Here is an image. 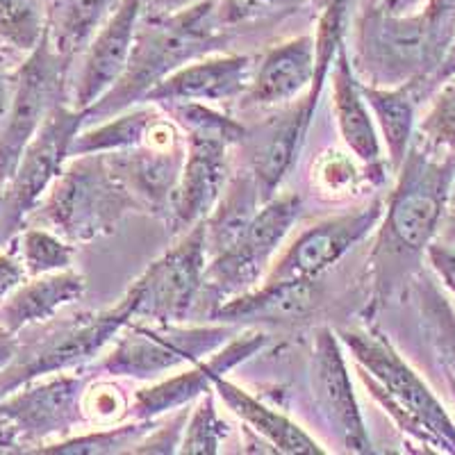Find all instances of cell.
I'll list each match as a JSON object with an SVG mask.
<instances>
[{
    "label": "cell",
    "mask_w": 455,
    "mask_h": 455,
    "mask_svg": "<svg viewBox=\"0 0 455 455\" xmlns=\"http://www.w3.org/2000/svg\"><path fill=\"white\" fill-rule=\"evenodd\" d=\"M396 173V187L385 203L371 251L378 299H389L421 274L428 246L440 237L455 176V153H433L412 141Z\"/></svg>",
    "instance_id": "obj_1"
},
{
    "label": "cell",
    "mask_w": 455,
    "mask_h": 455,
    "mask_svg": "<svg viewBox=\"0 0 455 455\" xmlns=\"http://www.w3.org/2000/svg\"><path fill=\"white\" fill-rule=\"evenodd\" d=\"M217 0H201L178 14L162 16L137 30L128 67L119 83L103 99L84 109V119L105 121L114 114L144 103L148 92L173 71L226 46V35L219 32Z\"/></svg>",
    "instance_id": "obj_2"
},
{
    "label": "cell",
    "mask_w": 455,
    "mask_h": 455,
    "mask_svg": "<svg viewBox=\"0 0 455 455\" xmlns=\"http://www.w3.org/2000/svg\"><path fill=\"white\" fill-rule=\"evenodd\" d=\"M341 344L351 351L357 373L389 419L408 437L435 453L455 455V421L392 341L378 331L344 328Z\"/></svg>",
    "instance_id": "obj_3"
},
{
    "label": "cell",
    "mask_w": 455,
    "mask_h": 455,
    "mask_svg": "<svg viewBox=\"0 0 455 455\" xmlns=\"http://www.w3.org/2000/svg\"><path fill=\"white\" fill-rule=\"evenodd\" d=\"M166 114L185 130L187 156L178 182L171 223L176 230H189L205 221L228 185V150L242 144V124L217 112L207 103H169Z\"/></svg>",
    "instance_id": "obj_4"
},
{
    "label": "cell",
    "mask_w": 455,
    "mask_h": 455,
    "mask_svg": "<svg viewBox=\"0 0 455 455\" xmlns=\"http://www.w3.org/2000/svg\"><path fill=\"white\" fill-rule=\"evenodd\" d=\"M135 196L105 153L73 157L42 198L39 219L67 242H92L112 233Z\"/></svg>",
    "instance_id": "obj_5"
},
{
    "label": "cell",
    "mask_w": 455,
    "mask_h": 455,
    "mask_svg": "<svg viewBox=\"0 0 455 455\" xmlns=\"http://www.w3.org/2000/svg\"><path fill=\"white\" fill-rule=\"evenodd\" d=\"M135 316V299L125 291L114 307L76 316L48 328L39 339L16 351V357L0 371V398L23 385L51 373H64L99 355L105 344L119 337Z\"/></svg>",
    "instance_id": "obj_6"
},
{
    "label": "cell",
    "mask_w": 455,
    "mask_h": 455,
    "mask_svg": "<svg viewBox=\"0 0 455 455\" xmlns=\"http://www.w3.org/2000/svg\"><path fill=\"white\" fill-rule=\"evenodd\" d=\"M239 326L210 323V326H182L180 323H153L132 319L112 351L103 357L100 369L112 376L150 380L182 364H194L221 348Z\"/></svg>",
    "instance_id": "obj_7"
},
{
    "label": "cell",
    "mask_w": 455,
    "mask_h": 455,
    "mask_svg": "<svg viewBox=\"0 0 455 455\" xmlns=\"http://www.w3.org/2000/svg\"><path fill=\"white\" fill-rule=\"evenodd\" d=\"M299 194H275L253 217L233 246L207 259L203 290H210L219 303L255 290L271 267V258L300 217Z\"/></svg>",
    "instance_id": "obj_8"
},
{
    "label": "cell",
    "mask_w": 455,
    "mask_h": 455,
    "mask_svg": "<svg viewBox=\"0 0 455 455\" xmlns=\"http://www.w3.org/2000/svg\"><path fill=\"white\" fill-rule=\"evenodd\" d=\"M84 125V114L57 105L23 150L10 182L0 192V237L7 239L39 205L71 157L73 140Z\"/></svg>",
    "instance_id": "obj_9"
},
{
    "label": "cell",
    "mask_w": 455,
    "mask_h": 455,
    "mask_svg": "<svg viewBox=\"0 0 455 455\" xmlns=\"http://www.w3.org/2000/svg\"><path fill=\"white\" fill-rule=\"evenodd\" d=\"M207 269L205 226L196 223L185 230L180 242L130 284L135 299V316L153 323H180L196 303Z\"/></svg>",
    "instance_id": "obj_10"
},
{
    "label": "cell",
    "mask_w": 455,
    "mask_h": 455,
    "mask_svg": "<svg viewBox=\"0 0 455 455\" xmlns=\"http://www.w3.org/2000/svg\"><path fill=\"white\" fill-rule=\"evenodd\" d=\"M64 60L44 36L42 44L30 51L19 71H16V93L7 124L0 132V192L5 189L21 160L23 150L30 144L36 130L42 128L48 114L60 105L62 92Z\"/></svg>",
    "instance_id": "obj_11"
},
{
    "label": "cell",
    "mask_w": 455,
    "mask_h": 455,
    "mask_svg": "<svg viewBox=\"0 0 455 455\" xmlns=\"http://www.w3.org/2000/svg\"><path fill=\"white\" fill-rule=\"evenodd\" d=\"M385 214L383 198H373L353 212L319 221L291 242V246L269 267L262 283H294L316 280L332 264L339 262L348 251L367 239L380 226Z\"/></svg>",
    "instance_id": "obj_12"
},
{
    "label": "cell",
    "mask_w": 455,
    "mask_h": 455,
    "mask_svg": "<svg viewBox=\"0 0 455 455\" xmlns=\"http://www.w3.org/2000/svg\"><path fill=\"white\" fill-rule=\"evenodd\" d=\"M312 396L321 421L347 453H371V437L357 405L339 335L319 328L312 348Z\"/></svg>",
    "instance_id": "obj_13"
},
{
    "label": "cell",
    "mask_w": 455,
    "mask_h": 455,
    "mask_svg": "<svg viewBox=\"0 0 455 455\" xmlns=\"http://www.w3.org/2000/svg\"><path fill=\"white\" fill-rule=\"evenodd\" d=\"M105 156L135 196L137 205L171 217L187 156V141H182L176 125L160 116L148 130L144 144Z\"/></svg>",
    "instance_id": "obj_14"
},
{
    "label": "cell",
    "mask_w": 455,
    "mask_h": 455,
    "mask_svg": "<svg viewBox=\"0 0 455 455\" xmlns=\"http://www.w3.org/2000/svg\"><path fill=\"white\" fill-rule=\"evenodd\" d=\"M267 344H269V335L258 328L237 331L221 348H217L212 355H207V360L203 357L194 363L189 371H182L178 376L150 385V387L140 389L130 398V417L148 421L157 419L164 412L192 405L203 394L212 392L214 380L219 376H228V371H233L235 367L251 360Z\"/></svg>",
    "instance_id": "obj_15"
},
{
    "label": "cell",
    "mask_w": 455,
    "mask_h": 455,
    "mask_svg": "<svg viewBox=\"0 0 455 455\" xmlns=\"http://www.w3.org/2000/svg\"><path fill=\"white\" fill-rule=\"evenodd\" d=\"M84 380L57 373L51 380L23 385L0 398V419L21 440L67 435L83 417Z\"/></svg>",
    "instance_id": "obj_16"
},
{
    "label": "cell",
    "mask_w": 455,
    "mask_h": 455,
    "mask_svg": "<svg viewBox=\"0 0 455 455\" xmlns=\"http://www.w3.org/2000/svg\"><path fill=\"white\" fill-rule=\"evenodd\" d=\"M253 64L246 55H205L162 80L144 103H223L249 92Z\"/></svg>",
    "instance_id": "obj_17"
},
{
    "label": "cell",
    "mask_w": 455,
    "mask_h": 455,
    "mask_svg": "<svg viewBox=\"0 0 455 455\" xmlns=\"http://www.w3.org/2000/svg\"><path fill=\"white\" fill-rule=\"evenodd\" d=\"M141 3L144 0H121L116 12L109 16L108 23L89 44L76 96H73L76 99L73 108L80 112L103 99L124 76L130 52H132V44H135Z\"/></svg>",
    "instance_id": "obj_18"
},
{
    "label": "cell",
    "mask_w": 455,
    "mask_h": 455,
    "mask_svg": "<svg viewBox=\"0 0 455 455\" xmlns=\"http://www.w3.org/2000/svg\"><path fill=\"white\" fill-rule=\"evenodd\" d=\"M315 112L307 108V100H299L280 116H274L269 124L258 130V135H246L243 141L249 144L251 173L258 182L259 196L267 203L275 196L278 187L287 178L299 157L307 130H310Z\"/></svg>",
    "instance_id": "obj_19"
},
{
    "label": "cell",
    "mask_w": 455,
    "mask_h": 455,
    "mask_svg": "<svg viewBox=\"0 0 455 455\" xmlns=\"http://www.w3.org/2000/svg\"><path fill=\"white\" fill-rule=\"evenodd\" d=\"M321 300L316 280L294 283H259L255 290L223 300L212 310V319L221 323H280L290 326L306 321Z\"/></svg>",
    "instance_id": "obj_20"
},
{
    "label": "cell",
    "mask_w": 455,
    "mask_h": 455,
    "mask_svg": "<svg viewBox=\"0 0 455 455\" xmlns=\"http://www.w3.org/2000/svg\"><path fill=\"white\" fill-rule=\"evenodd\" d=\"M332 71V108H335V119L339 135L357 160L367 164L369 169L376 166L383 171V148L378 140V130L373 125L371 109L355 73H353L351 60H348L347 46L341 44L335 55Z\"/></svg>",
    "instance_id": "obj_21"
},
{
    "label": "cell",
    "mask_w": 455,
    "mask_h": 455,
    "mask_svg": "<svg viewBox=\"0 0 455 455\" xmlns=\"http://www.w3.org/2000/svg\"><path fill=\"white\" fill-rule=\"evenodd\" d=\"M315 73V39L307 35L296 36V39L271 48L264 55L258 73L253 76V83L246 92V99L259 108L291 103L307 87H312Z\"/></svg>",
    "instance_id": "obj_22"
},
{
    "label": "cell",
    "mask_w": 455,
    "mask_h": 455,
    "mask_svg": "<svg viewBox=\"0 0 455 455\" xmlns=\"http://www.w3.org/2000/svg\"><path fill=\"white\" fill-rule=\"evenodd\" d=\"M84 278L73 269L35 275L30 283L23 280L0 303V328L16 335L36 323L51 321L62 307L76 303L84 294Z\"/></svg>",
    "instance_id": "obj_23"
},
{
    "label": "cell",
    "mask_w": 455,
    "mask_h": 455,
    "mask_svg": "<svg viewBox=\"0 0 455 455\" xmlns=\"http://www.w3.org/2000/svg\"><path fill=\"white\" fill-rule=\"evenodd\" d=\"M376 119L385 146H387V160L394 171L408 156L410 146L417 132V108L430 93L424 80H410V83L396 84V87H378V84L360 83Z\"/></svg>",
    "instance_id": "obj_24"
},
{
    "label": "cell",
    "mask_w": 455,
    "mask_h": 455,
    "mask_svg": "<svg viewBox=\"0 0 455 455\" xmlns=\"http://www.w3.org/2000/svg\"><path fill=\"white\" fill-rule=\"evenodd\" d=\"M214 394L223 403L235 412L246 426L255 430L259 437L269 442L274 451L287 455H323L326 449L312 437L310 433L300 428L296 421L284 417L278 410L264 405L255 396H251L246 389L230 383L226 376H219L214 380Z\"/></svg>",
    "instance_id": "obj_25"
},
{
    "label": "cell",
    "mask_w": 455,
    "mask_h": 455,
    "mask_svg": "<svg viewBox=\"0 0 455 455\" xmlns=\"http://www.w3.org/2000/svg\"><path fill=\"white\" fill-rule=\"evenodd\" d=\"M262 203L264 201L259 196L258 182H255L251 169L237 173L233 180L228 182L210 217L203 221V226H205L207 259L237 242L239 235L253 221Z\"/></svg>",
    "instance_id": "obj_26"
},
{
    "label": "cell",
    "mask_w": 455,
    "mask_h": 455,
    "mask_svg": "<svg viewBox=\"0 0 455 455\" xmlns=\"http://www.w3.org/2000/svg\"><path fill=\"white\" fill-rule=\"evenodd\" d=\"M160 116L162 114L157 112L156 103H148L146 108H128L114 114L96 128L78 132V137L73 140L71 157L121 153V150L135 148V146L144 144L148 130Z\"/></svg>",
    "instance_id": "obj_27"
},
{
    "label": "cell",
    "mask_w": 455,
    "mask_h": 455,
    "mask_svg": "<svg viewBox=\"0 0 455 455\" xmlns=\"http://www.w3.org/2000/svg\"><path fill=\"white\" fill-rule=\"evenodd\" d=\"M412 287L426 335L440 355L444 371L455 376V306L446 299L440 284L424 271L412 280Z\"/></svg>",
    "instance_id": "obj_28"
},
{
    "label": "cell",
    "mask_w": 455,
    "mask_h": 455,
    "mask_svg": "<svg viewBox=\"0 0 455 455\" xmlns=\"http://www.w3.org/2000/svg\"><path fill=\"white\" fill-rule=\"evenodd\" d=\"M153 428V419L141 421L135 419L132 424L124 426H105L93 433L80 435L73 440L57 442L36 449V453H57V455H112V453H130L137 442L148 435Z\"/></svg>",
    "instance_id": "obj_29"
},
{
    "label": "cell",
    "mask_w": 455,
    "mask_h": 455,
    "mask_svg": "<svg viewBox=\"0 0 455 455\" xmlns=\"http://www.w3.org/2000/svg\"><path fill=\"white\" fill-rule=\"evenodd\" d=\"M71 242L60 237L46 228H28L19 237V258L28 275H46L55 271L71 269L73 264Z\"/></svg>",
    "instance_id": "obj_30"
},
{
    "label": "cell",
    "mask_w": 455,
    "mask_h": 455,
    "mask_svg": "<svg viewBox=\"0 0 455 455\" xmlns=\"http://www.w3.org/2000/svg\"><path fill=\"white\" fill-rule=\"evenodd\" d=\"M414 141L433 153H455V78L433 92L424 119L417 124Z\"/></svg>",
    "instance_id": "obj_31"
},
{
    "label": "cell",
    "mask_w": 455,
    "mask_h": 455,
    "mask_svg": "<svg viewBox=\"0 0 455 455\" xmlns=\"http://www.w3.org/2000/svg\"><path fill=\"white\" fill-rule=\"evenodd\" d=\"M214 392V389H212ZM207 392L198 398L196 408L189 412L182 433L180 453L185 455H217L230 435V424L219 414L214 394Z\"/></svg>",
    "instance_id": "obj_32"
},
{
    "label": "cell",
    "mask_w": 455,
    "mask_h": 455,
    "mask_svg": "<svg viewBox=\"0 0 455 455\" xmlns=\"http://www.w3.org/2000/svg\"><path fill=\"white\" fill-rule=\"evenodd\" d=\"M109 0H67L55 30V51L62 57H71L89 44L99 30L100 19L108 12Z\"/></svg>",
    "instance_id": "obj_33"
},
{
    "label": "cell",
    "mask_w": 455,
    "mask_h": 455,
    "mask_svg": "<svg viewBox=\"0 0 455 455\" xmlns=\"http://www.w3.org/2000/svg\"><path fill=\"white\" fill-rule=\"evenodd\" d=\"M46 36L36 0H0V39L21 51H35Z\"/></svg>",
    "instance_id": "obj_34"
},
{
    "label": "cell",
    "mask_w": 455,
    "mask_h": 455,
    "mask_svg": "<svg viewBox=\"0 0 455 455\" xmlns=\"http://www.w3.org/2000/svg\"><path fill=\"white\" fill-rule=\"evenodd\" d=\"M360 173L355 169V162L341 153V150H328L312 166V185L316 194H321L328 201H341L355 194Z\"/></svg>",
    "instance_id": "obj_35"
},
{
    "label": "cell",
    "mask_w": 455,
    "mask_h": 455,
    "mask_svg": "<svg viewBox=\"0 0 455 455\" xmlns=\"http://www.w3.org/2000/svg\"><path fill=\"white\" fill-rule=\"evenodd\" d=\"M300 0H219L217 21L221 28H239L267 21L274 16L294 12Z\"/></svg>",
    "instance_id": "obj_36"
},
{
    "label": "cell",
    "mask_w": 455,
    "mask_h": 455,
    "mask_svg": "<svg viewBox=\"0 0 455 455\" xmlns=\"http://www.w3.org/2000/svg\"><path fill=\"white\" fill-rule=\"evenodd\" d=\"M83 417L100 428L114 426L130 417V398L114 383H96L83 392Z\"/></svg>",
    "instance_id": "obj_37"
},
{
    "label": "cell",
    "mask_w": 455,
    "mask_h": 455,
    "mask_svg": "<svg viewBox=\"0 0 455 455\" xmlns=\"http://www.w3.org/2000/svg\"><path fill=\"white\" fill-rule=\"evenodd\" d=\"M189 412H192V408L185 405L166 424H162L160 428H150L148 437L144 435L130 453H176V446H180L182 442V433H185Z\"/></svg>",
    "instance_id": "obj_38"
},
{
    "label": "cell",
    "mask_w": 455,
    "mask_h": 455,
    "mask_svg": "<svg viewBox=\"0 0 455 455\" xmlns=\"http://www.w3.org/2000/svg\"><path fill=\"white\" fill-rule=\"evenodd\" d=\"M430 269L435 271V275L442 280L444 290L449 291L455 299V249L449 243L435 239L428 246V253H426Z\"/></svg>",
    "instance_id": "obj_39"
},
{
    "label": "cell",
    "mask_w": 455,
    "mask_h": 455,
    "mask_svg": "<svg viewBox=\"0 0 455 455\" xmlns=\"http://www.w3.org/2000/svg\"><path fill=\"white\" fill-rule=\"evenodd\" d=\"M26 269L19 255L0 253V303L26 280Z\"/></svg>",
    "instance_id": "obj_40"
},
{
    "label": "cell",
    "mask_w": 455,
    "mask_h": 455,
    "mask_svg": "<svg viewBox=\"0 0 455 455\" xmlns=\"http://www.w3.org/2000/svg\"><path fill=\"white\" fill-rule=\"evenodd\" d=\"M16 93V73L7 71V67L0 60V132L5 128L7 116H10L12 103Z\"/></svg>",
    "instance_id": "obj_41"
},
{
    "label": "cell",
    "mask_w": 455,
    "mask_h": 455,
    "mask_svg": "<svg viewBox=\"0 0 455 455\" xmlns=\"http://www.w3.org/2000/svg\"><path fill=\"white\" fill-rule=\"evenodd\" d=\"M437 239L444 243H449V246H453L455 249V176H453V182H451L444 221H442V230H440V237Z\"/></svg>",
    "instance_id": "obj_42"
},
{
    "label": "cell",
    "mask_w": 455,
    "mask_h": 455,
    "mask_svg": "<svg viewBox=\"0 0 455 455\" xmlns=\"http://www.w3.org/2000/svg\"><path fill=\"white\" fill-rule=\"evenodd\" d=\"M449 78H455V35H453V42H451L449 52H446L444 62L440 64V68L435 71V76L430 78V89H437L442 83H446Z\"/></svg>",
    "instance_id": "obj_43"
},
{
    "label": "cell",
    "mask_w": 455,
    "mask_h": 455,
    "mask_svg": "<svg viewBox=\"0 0 455 455\" xmlns=\"http://www.w3.org/2000/svg\"><path fill=\"white\" fill-rule=\"evenodd\" d=\"M16 351H19V341H16V335L3 331L0 328V371L7 367L16 357Z\"/></svg>",
    "instance_id": "obj_44"
},
{
    "label": "cell",
    "mask_w": 455,
    "mask_h": 455,
    "mask_svg": "<svg viewBox=\"0 0 455 455\" xmlns=\"http://www.w3.org/2000/svg\"><path fill=\"white\" fill-rule=\"evenodd\" d=\"M446 383H449V387H451V396H453V401H455V376H453V373L446 371Z\"/></svg>",
    "instance_id": "obj_45"
},
{
    "label": "cell",
    "mask_w": 455,
    "mask_h": 455,
    "mask_svg": "<svg viewBox=\"0 0 455 455\" xmlns=\"http://www.w3.org/2000/svg\"><path fill=\"white\" fill-rule=\"evenodd\" d=\"M315 3H316V5H319V10H321V7L328 5V3H332V0H315Z\"/></svg>",
    "instance_id": "obj_46"
}]
</instances>
